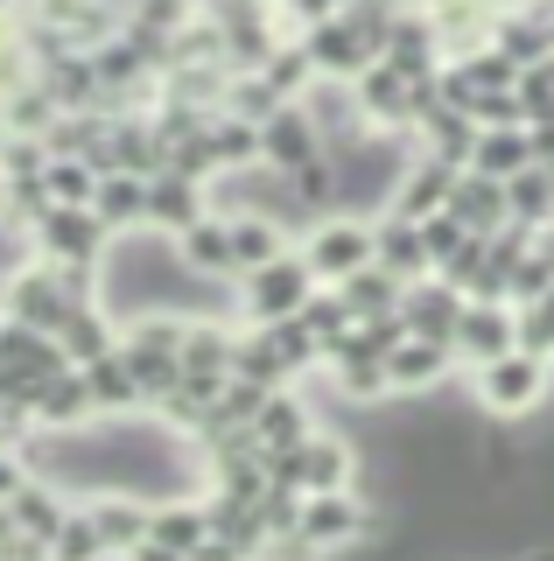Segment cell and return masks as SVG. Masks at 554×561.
<instances>
[{
  "mask_svg": "<svg viewBox=\"0 0 554 561\" xmlns=\"http://www.w3.org/2000/svg\"><path fill=\"white\" fill-rule=\"evenodd\" d=\"M316 288H323V280H316V267H309V253H302V245H288V253L267 260V267H246V274H239L232 302H239L246 323H281V316H302V302Z\"/></svg>",
  "mask_w": 554,
  "mask_h": 561,
  "instance_id": "cell-1",
  "label": "cell"
},
{
  "mask_svg": "<svg viewBox=\"0 0 554 561\" xmlns=\"http://www.w3.org/2000/svg\"><path fill=\"white\" fill-rule=\"evenodd\" d=\"M366 534H372V505L358 499V484H344V491H302V526L274 554H337V548H358Z\"/></svg>",
  "mask_w": 554,
  "mask_h": 561,
  "instance_id": "cell-2",
  "label": "cell"
},
{
  "mask_svg": "<svg viewBox=\"0 0 554 561\" xmlns=\"http://www.w3.org/2000/svg\"><path fill=\"white\" fill-rule=\"evenodd\" d=\"M547 386H554V358H541V351H527V344H512L506 358H492V365H477V373H471L477 408L498 414V421L533 414L547 400Z\"/></svg>",
  "mask_w": 554,
  "mask_h": 561,
  "instance_id": "cell-3",
  "label": "cell"
},
{
  "mask_svg": "<svg viewBox=\"0 0 554 561\" xmlns=\"http://www.w3.org/2000/svg\"><path fill=\"white\" fill-rule=\"evenodd\" d=\"M36 253L43 260H64V267H106V253H113V225L99 218V204H43L36 210Z\"/></svg>",
  "mask_w": 554,
  "mask_h": 561,
  "instance_id": "cell-4",
  "label": "cell"
},
{
  "mask_svg": "<svg viewBox=\"0 0 554 561\" xmlns=\"http://www.w3.org/2000/svg\"><path fill=\"white\" fill-rule=\"evenodd\" d=\"M302 253L316 267V280H344V274L366 267V260H379V218H366V210H331V218L302 225Z\"/></svg>",
  "mask_w": 554,
  "mask_h": 561,
  "instance_id": "cell-5",
  "label": "cell"
},
{
  "mask_svg": "<svg viewBox=\"0 0 554 561\" xmlns=\"http://www.w3.org/2000/svg\"><path fill=\"white\" fill-rule=\"evenodd\" d=\"M0 309L8 316H22V323H36V330H64L71 323V309H78V295H71V280H64L57 260H28L22 274L0 288Z\"/></svg>",
  "mask_w": 554,
  "mask_h": 561,
  "instance_id": "cell-6",
  "label": "cell"
},
{
  "mask_svg": "<svg viewBox=\"0 0 554 561\" xmlns=\"http://www.w3.org/2000/svg\"><path fill=\"white\" fill-rule=\"evenodd\" d=\"M457 365H492V358H506V351L519 344V302H506V295H471L457 316Z\"/></svg>",
  "mask_w": 554,
  "mask_h": 561,
  "instance_id": "cell-7",
  "label": "cell"
},
{
  "mask_svg": "<svg viewBox=\"0 0 554 561\" xmlns=\"http://www.w3.org/2000/svg\"><path fill=\"white\" fill-rule=\"evenodd\" d=\"M302 49H309V64H316V78H344V84H351L366 64H379V43L344 8L323 14V22H309L302 28Z\"/></svg>",
  "mask_w": 554,
  "mask_h": 561,
  "instance_id": "cell-8",
  "label": "cell"
},
{
  "mask_svg": "<svg viewBox=\"0 0 554 561\" xmlns=\"http://www.w3.org/2000/svg\"><path fill=\"white\" fill-rule=\"evenodd\" d=\"M148 554H211V505L189 499V491H169V499H154L148 513Z\"/></svg>",
  "mask_w": 554,
  "mask_h": 561,
  "instance_id": "cell-9",
  "label": "cell"
},
{
  "mask_svg": "<svg viewBox=\"0 0 554 561\" xmlns=\"http://www.w3.org/2000/svg\"><path fill=\"white\" fill-rule=\"evenodd\" d=\"M449 373H457V344H449V337H422V330H407V337L386 351L393 400H422V393H436Z\"/></svg>",
  "mask_w": 554,
  "mask_h": 561,
  "instance_id": "cell-10",
  "label": "cell"
},
{
  "mask_svg": "<svg viewBox=\"0 0 554 561\" xmlns=\"http://www.w3.org/2000/svg\"><path fill=\"white\" fill-rule=\"evenodd\" d=\"M323 154V127H316V113H309L302 99H281L267 119H259V162H274V169H309Z\"/></svg>",
  "mask_w": 554,
  "mask_h": 561,
  "instance_id": "cell-11",
  "label": "cell"
},
{
  "mask_svg": "<svg viewBox=\"0 0 554 561\" xmlns=\"http://www.w3.org/2000/svg\"><path fill=\"white\" fill-rule=\"evenodd\" d=\"M351 92H358V105H366V119H372V127H386V134H414V119H422L414 78H407V70H393L386 57L358 70V78H351Z\"/></svg>",
  "mask_w": 554,
  "mask_h": 561,
  "instance_id": "cell-12",
  "label": "cell"
},
{
  "mask_svg": "<svg viewBox=\"0 0 554 561\" xmlns=\"http://www.w3.org/2000/svg\"><path fill=\"white\" fill-rule=\"evenodd\" d=\"M232 373H239V330L224 323L218 309L211 316H189V323H183V379L224 386Z\"/></svg>",
  "mask_w": 554,
  "mask_h": 561,
  "instance_id": "cell-13",
  "label": "cell"
},
{
  "mask_svg": "<svg viewBox=\"0 0 554 561\" xmlns=\"http://www.w3.org/2000/svg\"><path fill=\"white\" fill-rule=\"evenodd\" d=\"M211 210V183L204 175H183V169H154L148 175V225L154 232H189V225Z\"/></svg>",
  "mask_w": 554,
  "mask_h": 561,
  "instance_id": "cell-14",
  "label": "cell"
},
{
  "mask_svg": "<svg viewBox=\"0 0 554 561\" xmlns=\"http://www.w3.org/2000/svg\"><path fill=\"white\" fill-rule=\"evenodd\" d=\"M28 414H36V428H84V421H99L84 365H64V373L28 386Z\"/></svg>",
  "mask_w": 554,
  "mask_h": 561,
  "instance_id": "cell-15",
  "label": "cell"
},
{
  "mask_svg": "<svg viewBox=\"0 0 554 561\" xmlns=\"http://www.w3.org/2000/svg\"><path fill=\"white\" fill-rule=\"evenodd\" d=\"M148 513H154V499H141V491H92V519L106 534V554L119 561L148 554Z\"/></svg>",
  "mask_w": 554,
  "mask_h": 561,
  "instance_id": "cell-16",
  "label": "cell"
},
{
  "mask_svg": "<svg viewBox=\"0 0 554 561\" xmlns=\"http://www.w3.org/2000/svg\"><path fill=\"white\" fill-rule=\"evenodd\" d=\"M296 484L302 491H344V484H358V449L344 443V435L309 428L302 443H296Z\"/></svg>",
  "mask_w": 554,
  "mask_h": 561,
  "instance_id": "cell-17",
  "label": "cell"
},
{
  "mask_svg": "<svg viewBox=\"0 0 554 561\" xmlns=\"http://www.w3.org/2000/svg\"><path fill=\"white\" fill-rule=\"evenodd\" d=\"M414 140H422V154H436V162H449V169H471V154H477V119L463 113V105L436 99L422 119H414Z\"/></svg>",
  "mask_w": 554,
  "mask_h": 561,
  "instance_id": "cell-18",
  "label": "cell"
},
{
  "mask_svg": "<svg viewBox=\"0 0 554 561\" xmlns=\"http://www.w3.org/2000/svg\"><path fill=\"white\" fill-rule=\"evenodd\" d=\"M457 175H463V169L436 162V154H414V162L401 169V183H393V204H386V210H401V218H436V210H449Z\"/></svg>",
  "mask_w": 554,
  "mask_h": 561,
  "instance_id": "cell-19",
  "label": "cell"
},
{
  "mask_svg": "<svg viewBox=\"0 0 554 561\" xmlns=\"http://www.w3.org/2000/svg\"><path fill=\"white\" fill-rule=\"evenodd\" d=\"M176 245H183V260L197 274H211V280H239V245H232V218L211 204L189 232H176Z\"/></svg>",
  "mask_w": 554,
  "mask_h": 561,
  "instance_id": "cell-20",
  "label": "cell"
},
{
  "mask_svg": "<svg viewBox=\"0 0 554 561\" xmlns=\"http://www.w3.org/2000/svg\"><path fill=\"white\" fill-rule=\"evenodd\" d=\"M84 379H92V408L106 414V421H119V414H148V386L134 379V365H127V351H106V358H92L84 365Z\"/></svg>",
  "mask_w": 554,
  "mask_h": 561,
  "instance_id": "cell-21",
  "label": "cell"
},
{
  "mask_svg": "<svg viewBox=\"0 0 554 561\" xmlns=\"http://www.w3.org/2000/svg\"><path fill=\"white\" fill-rule=\"evenodd\" d=\"M471 295L457 288V280H442V274H428V280H407V330H422V337H457V316Z\"/></svg>",
  "mask_w": 554,
  "mask_h": 561,
  "instance_id": "cell-22",
  "label": "cell"
},
{
  "mask_svg": "<svg viewBox=\"0 0 554 561\" xmlns=\"http://www.w3.org/2000/svg\"><path fill=\"white\" fill-rule=\"evenodd\" d=\"M449 210H457L471 232H498L512 225V197H506V175H484V169H463L457 190H449Z\"/></svg>",
  "mask_w": 554,
  "mask_h": 561,
  "instance_id": "cell-23",
  "label": "cell"
},
{
  "mask_svg": "<svg viewBox=\"0 0 554 561\" xmlns=\"http://www.w3.org/2000/svg\"><path fill=\"white\" fill-rule=\"evenodd\" d=\"M246 428H253V443H259V449H296L302 435L316 428V414H309V400L296 393V386H274L267 408H259Z\"/></svg>",
  "mask_w": 554,
  "mask_h": 561,
  "instance_id": "cell-24",
  "label": "cell"
},
{
  "mask_svg": "<svg viewBox=\"0 0 554 561\" xmlns=\"http://www.w3.org/2000/svg\"><path fill=\"white\" fill-rule=\"evenodd\" d=\"M379 260H386L401 280H428V274H436V253H428V239H422V218L379 210Z\"/></svg>",
  "mask_w": 554,
  "mask_h": 561,
  "instance_id": "cell-25",
  "label": "cell"
},
{
  "mask_svg": "<svg viewBox=\"0 0 554 561\" xmlns=\"http://www.w3.org/2000/svg\"><path fill=\"white\" fill-rule=\"evenodd\" d=\"M92 204H99V218H106L113 232H141L148 225V175L141 169H106Z\"/></svg>",
  "mask_w": 554,
  "mask_h": 561,
  "instance_id": "cell-26",
  "label": "cell"
},
{
  "mask_svg": "<svg viewBox=\"0 0 554 561\" xmlns=\"http://www.w3.org/2000/svg\"><path fill=\"white\" fill-rule=\"evenodd\" d=\"M8 505H14V519H22V534H36L43 548H49V540H57V526H64V513H71L78 499H71L57 478H28Z\"/></svg>",
  "mask_w": 554,
  "mask_h": 561,
  "instance_id": "cell-27",
  "label": "cell"
},
{
  "mask_svg": "<svg viewBox=\"0 0 554 561\" xmlns=\"http://www.w3.org/2000/svg\"><path fill=\"white\" fill-rule=\"evenodd\" d=\"M337 288H344V302H351V316H393V309L407 302V280L393 274L386 260H366V267L344 274Z\"/></svg>",
  "mask_w": 554,
  "mask_h": 561,
  "instance_id": "cell-28",
  "label": "cell"
},
{
  "mask_svg": "<svg viewBox=\"0 0 554 561\" xmlns=\"http://www.w3.org/2000/svg\"><path fill=\"white\" fill-rule=\"evenodd\" d=\"M57 337H64V351H71V365H92V358H106V351L119 344V316L106 302H78Z\"/></svg>",
  "mask_w": 554,
  "mask_h": 561,
  "instance_id": "cell-29",
  "label": "cell"
},
{
  "mask_svg": "<svg viewBox=\"0 0 554 561\" xmlns=\"http://www.w3.org/2000/svg\"><path fill=\"white\" fill-rule=\"evenodd\" d=\"M533 162H541V148H533V127H477L471 169H484V175H519V169H533Z\"/></svg>",
  "mask_w": 554,
  "mask_h": 561,
  "instance_id": "cell-30",
  "label": "cell"
},
{
  "mask_svg": "<svg viewBox=\"0 0 554 561\" xmlns=\"http://www.w3.org/2000/svg\"><path fill=\"white\" fill-rule=\"evenodd\" d=\"M99 169L92 154H64V148H49V169H43V190H49V204H92L99 197Z\"/></svg>",
  "mask_w": 554,
  "mask_h": 561,
  "instance_id": "cell-31",
  "label": "cell"
},
{
  "mask_svg": "<svg viewBox=\"0 0 554 561\" xmlns=\"http://www.w3.org/2000/svg\"><path fill=\"white\" fill-rule=\"evenodd\" d=\"M331 373V386L351 408H379V400H393V379H386V358H331L323 365Z\"/></svg>",
  "mask_w": 554,
  "mask_h": 561,
  "instance_id": "cell-32",
  "label": "cell"
},
{
  "mask_svg": "<svg viewBox=\"0 0 554 561\" xmlns=\"http://www.w3.org/2000/svg\"><path fill=\"white\" fill-rule=\"evenodd\" d=\"M506 197H512V218L519 225H554V169L547 162H533V169H519V175H506Z\"/></svg>",
  "mask_w": 554,
  "mask_h": 561,
  "instance_id": "cell-33",
  "label": "cell"
},
{
  "mask_svg": "<svg viewBox=\"0 0 554 561\" xmlns=\"http://www.w3.org/2000/svg\"><path fill=\"white\" fill-rule=\"evenodd\" d=\"M49 554H57V561H99V554H106V534H99V519H92V499H78L71 513H64Z\"/></svg>",
  "mask_w": 554,
  "mask_h": 561,
  "instance_id": "cell-34",
  "label": "cell"
},
{
  "mask_svg": "<svg viewBox=\"0 0 554 561\" xmlns=\"http://www.w3.org/2000/svg\"><path fill=\"white\" fill-rule=\"evenodd\" d=\"M422 239H428V253H436V267H442V260L471 239V225H463L457 210H436V218H422Z\"/></svg>",
  "mask_w": 554,
  "mask_h": 561,
  "instance_id": "cell-35",
  "label": "cell"
},
{
  "mask_svg": "<svg viewBox=\"0 0 554 561\" xmlns=\"http://www.w3.org/2000/svg\"><path fill=\"white\" fill-rule=\"evenodd\" d=\"M0 218H14V175L0 169Z\"/></svg>",
  "mask_w": 554,
  "mask_h": 561,
  "instance_id": "cell-36",
  "label": "cell"
},
{
  "mask_svg": "<svg viewBox=\"0 0 554 561\" xmlns=\"http://www.w3.org/2000/svg\"><path fill=\"white\" fill-rule=\"evenodd\" d=\"M0 134H8V92H0Z\"/></svg>",
  "mask_w": 554,
  "mask_h": 561,
  "instance_id": "cell-37",
  "label": "cell"
},
{
  "mask_svg": "<svg viewBox=\"0 0 554 561\" xmlns=\"http://www.w3.org/2000/svg\"><path fill=\"white\" fill-rule=\"evenodd\" d=\"M337 8H344V0H337Z\"/></svg>",
  "mask_w": 554,
  "mask_h": 561,
  "instance_id": "cell-38",
  "label": "cell"
},
{
  "mask_svg": "<svg viewBox=\"0 0 554 561\" xmlns=\"http://www.w3.org/2000/svg\"><path fill=\"white\" fill-rule=\"evenodd\" d=\"M547 169H554V162H547Z\"/></svg>",
  "mask_w": 554,
  "mask_h": 561,
  "instance_id": "cell-39",
  "label": "cell"
}]
</instances>
